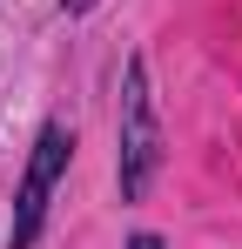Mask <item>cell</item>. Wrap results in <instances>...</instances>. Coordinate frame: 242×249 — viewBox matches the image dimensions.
Returning a JSON list of instances; mask_svg holds the SVG:
<instances>
[{"label":"cell","mask_w":242,"mask_h":249,"mask_svg":"<svg viewBox=\"0 0 242 249\" xmlns=\"http://www.w3.org/2000/svg\"><path fill=\"white\" fill-rule=\"evenodd\" d=\"M155 162H161L155 94H148V61L135 54V61H128V74H121V155H115V175H121V196H128V202H141V196H148Z\"/></svg>","instance_id":"cell-1"},{"label":"cell","mask_w":242,"mask_h":249,"mask_svg":"<svg viewBox=\"0 0 242 249\" xmlns=\"http://www.w3.org/2000/svg\"><path fill=\"white\" fill-rule=\"evenodd\" d=\"M68 162H74V135H68L61 122H47L34 135L27 168H20V196H14V236H7V249H34V236H40V222H47V202H54Z\"/></svg>","instance_id":"cell-2"},{"label":"cell","mask_w":242,"mask_h":249,"mask_svg":"<svg viewBox=\"0 0 242 249\" xmlns=\"http://www.w3.org/2000/svg\"><path fill=\"white\" fill-rule=\"evenodd\" d=\"M128 249H161V236H148V229H141V236H128Z\"/></svg>","instance_id":"cell-3"},{"label":"cell","mask_w":242,"mask_h":249,"mask_svg":"<svg viewBox=\"0 0 242 249\" xmlns=\"http://www.w3.org/2000/svg\"><path fill=\"white\" fill-rule=\"evenodd\" d=\"M87 7H94V0H61V14H87Z\"/></svg>","instance_id":"cell-4"}]
</instances>
